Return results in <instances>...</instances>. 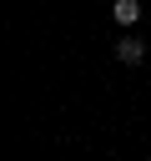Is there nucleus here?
<instances>
[{"instance_id": "nucleus-1", "label": "nucleus", "mask_w": 151, "mask_h": 161, "mask_svg": "<svg viewBox=\"0 0 151 161\" xmlns=\"http://www.w3.org/2000/svg\"><path fill=\"white\" fill-rule=\"evenodd\" d=\"M116 60H121V65H141V60H146V40H141V35H121V40H116Z\"/></svg>"}, {"instance_id": "nucleus-2", "label": "nucleus", "mask_w": 151, "mask_h": 161, "mask_svg": "<svg viewBox=\"0 0 151 161\" xmlns=\"http://www.w3.org/2000/svg\"><path fill=\"white\" fill-rule=\"evenodd\" d=\"M111 20H116V25H126V30H131V25H136V20H141V0H111Z\"/></svg>"}]
</instances>
